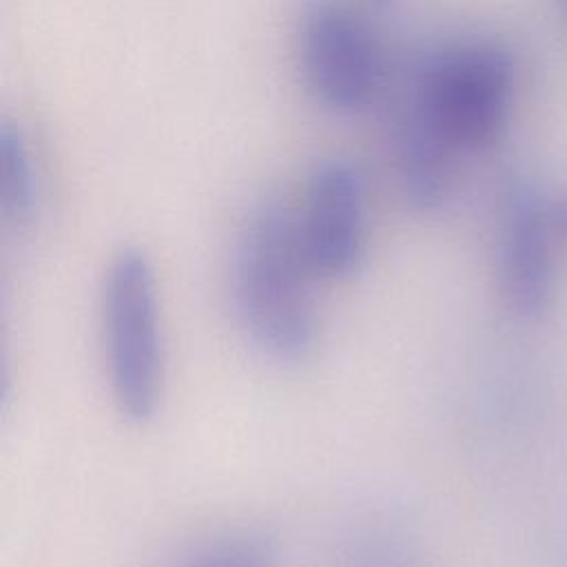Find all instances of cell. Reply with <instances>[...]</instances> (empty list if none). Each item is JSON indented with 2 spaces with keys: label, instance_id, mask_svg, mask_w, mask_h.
Returning <instances> with one entry per match:
<instances>
[{
  "label": "cell",
  "instance_id": "6da1fadb",
  "mask_svg": "<svg viewBox=\"0 0 567 567\" xmlns=\"http://www.w3.org/2000/svg\"><path fill=\"white\" fill-rule=\"evenodd\" d=\"M512 93L514 62L494 42L447 47L419 69L396 135V173L414 208L447 199L456 157L501 135Z\"/></svg>",
  "mask_w": 567,
  "mask_h": 567
},
{
  "label": "cell",
  "instance_id": "7a4b0ae2",
  "mask_svg": "<svg viewBox=\"0 0 567 567\" xmlns=\"http://www.w3.org/2000/svg\"><path fill=\"white\" fill-rule=\"evenodd\" d=\"M312 279L297 213L279 202L261 204L237 241L233 299L248 339L270 359L297 361L312 348Z\"/></svg>",
  "mask_w": 567,
  "mask_h": 567
},
{
  "label": "cell",
  "instance_id": "3957f363",
  "mask_svg": "<svg viewBox=\"0 0 567 567\" xmlns=\"http://www.w3.org/2000/svg\"><path fill=\"white\" fill-rule=\"evenodd\" d=\"M100 323L111 396L128 421H148L162 401L164 341L157 281L151 259L122 248L100 292Z\"/></svg>",
  "mask_w": 567,
  "mask_h": 567
},
{
  "label": "cell",
  "instance_id": "277c9868",
  "mask_svg": "<svg viewBox=\"0 0 567 567\" xmlns=\"http://www.w3.org/2000/svg\"><path fill=\"white\" fill-rule=\"evenodd\" d=\"M567 259V190L514 182L501 197L494 272L505 308L520 319L543 317L556 297Z\"/></svg>",
  "mask_w": 567,
  "mask_h": 567
},
{
  "label": "cell",
  "instance_id": "5b68a950",
  "mask_svg": "<svg viewBox=\"0 0 567 567\" xmlns=\"http://www.w3.org/2000/svg\"><path fill=\"white\" fill-rule=\"evenodd\" d=\"M303 84L323 109L352 115L365 109L383 80V62L365 20L341 0H310L299 18Z\"/></svg>",
  "mask_w": 567,
  "mask_h": 567
},
{
  "label": "cell",
  "instance_id": "8992f818",
  "mask_svg": "<svg viewBox=\"0 0 567 567\" xmlns=\"http://www.w3.org/2000/svg\"><path fill=\"white\" fill-rule=\"evenodd\" d=\"M295 213L315 277L339 279L359 268L365 252V188L357 166L346 159L319 164Z\"/></svg>",
  "mask_w": 567,
  "mask_h": 567
},
{
  "label": "cell",
  "instance_id": "52a82bcc",
  "mask_svg": "<svg viewBox=\"0 0 567 567\" xmlns=\"http://www.w3.org/2000/svg\"><path fill=\"white\" fill-rule=\"evenodd\" d=\"M2 157V208L13 221H24L38 204V177L29 144L18 126L4 122L0 128Z\"/></svg>",
  "mask_w": 567,
  "mask_h": 567
},
{
  "label": "cell",
  "instance_id": "ba28073f",
  "mask_svg": "<svg viewBox=\"0 0 567 567\" xmlns=\"http://www.w3.org/2000/svg\"><path fill=\"white\" fill-rule=\"evenodd\" d=\"M173 567H272V554L264 538L233 532L199 545Z\"/></svg>",
  "mask_w": 567,
  "mask_h": 567
},
{
  "label": "cell",
  "instance_id": "9c48e42d",
  "mask_svg": "<svg viewBox=\"0 0 567 567\" xmlns=\"http://www.w3.org/2000/svg\"><path fill=\"white\" fill-rule=\"evenodd\" d=\"M343 567H421V560L405 536L374 529L357 538Z\"/></svg>",
  "mask_w": 567,
  "mask_h": 567
},
{
  "label": "cell",
  "instance_id": "30bf717a",
  "mask_svg": "<svg viewBox=\"0 0 567 567\" xmlns=\"http://www.w3.org/2000/svg\"><path fill=\"white\" fill-rule=\"evenodd\" d=\"M556 2V7H558V11L567 18V0H554Z\"/></svg>",
  "mask_w": 567,
  "mask_h": 567
}]
</instances>
